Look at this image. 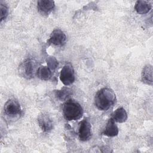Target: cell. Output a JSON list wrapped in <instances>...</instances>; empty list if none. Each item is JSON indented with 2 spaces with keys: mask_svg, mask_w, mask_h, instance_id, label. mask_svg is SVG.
<instances>
[{
  "mask_svg": "<svg viewBox=\"0 0 153 153\" xmlns=\"http://www.w3.org/2000/svg\"><path fill=\"white\" fill-rule=\"evenodd\" d=\"M117 101L116 95L114 91L108 87H103L96 93L94 96V105L100 111H107Z\"/></svg>",
  "mask_w": 153,
  "mask_h": 153,
  "instance_id": "obj_1",
  "label": "cell"
},
{
  "mask_svg": "<svg viewBox=\"0 0 153 153\" xmlns=\"http://www.w3.org/2000/svg\"><path fill=\"white\" fill-rule=\"evenodd\" d=\"M63 114L68 121H75L80 119L83 115L81 105L73 99H69L63 105Z\"/></svg>",
  "mask_w": 153,
  "mask_h": 153,
  "instance_id": "obj_2",
  "label": "cell"
},
{
  "mask_svg": "<svg viewBox=\"0 0 153 153\" xmlns=\"http://www.w3.org/2000/svg\"><path fill=\"white\" fill-rule=\"evenodd\" d=\"M4 112L10 118H17L22 114V109L17 100L10 99L5 102L4 106Z\"/></svg>",
  "mask_w": 153,
  "mask_h": 153,
  "instance_id": "obj_3",
  "label": "cell"
},
{
  "mask_svg": "<svg viewBox=\"0 0 153 153\" xmlns=\"http://www.w3.org/2000/svg\"><path fill=\"white\" fill-rule=\"evenodd\" d=\"M36 67L35 61L32 59L27 58L20 65L19 72L23 77L30 79L34 76L35 73H36Z\"/></svg>",
  "mask_w": 153,
  "mask_h": 153,
  "instance_id": "obj_4",
  "label": "cell"
},
{
  "mask_svg": "<svg viewBox=\"0 0 153 153\" xmlns=\"http://www.w3.org/2000/svg\"><path fill=\"white\" fill-rule=\"evenodd\" d=\"M59 77L60 81L65 85H69L74 82V70L71 64H66L62 68Z\"/></svg>",
  "mask_w": 153,
  "mask_h": 153,
  "instance_id": "obj_5",
  "label": "cell"
},
{
  "mask_svg": "<svg viewBox=\"0 0 153 153\" xmlns=\"http://www.w3.org/2000/svg\"><path fill=\"white\" fill-rule=\"evenodd\" d=\"M78 136L84 142L89 140L91 136V125L87 118H85L79 124Z\"/></svg>",
  "mask_w": 153,
  "mask_h": 153,
  "instance_id": "obj_6",
  "label": "cell"
},
{
  "mask_svg": "<svg viewBox=\"0 0 153 153\" xmlns=\"http://www.w3.org/2000/svg\"><path fill=\"white\" fill-rule=\"evenodd\" d=\"M66 42V36L65 33L60 29H54L51 33L47 41L49 45L62 47Z\"/></svg>",
  "mask_w": 153,
  "mask_h": 153,
  "instance_id": "obj_7",
  "label": "cell"
},
{
  "mask_svg": "<svg viewBox=\"0 0 153 153\" xmlns=\"http://www.w3.org/2000/svg\"><path fill=\"white\" fill-rule=\"evenodd\" d=\"M38 123L44 132H49L53 128V123L48 114L41 113L38 117Z\"/></svg>",
  "mask_w": 153,
  "mask_h": 153,
  "instance_id": "obj_8",
  "label": "cell"
},
{
  "mask_svg": "<svg viewBox=\"0 0 153 153\" xmlns=\"http://www.w3.org/2000/svg\"><path fill=\"white\" fill-rule=\"evenodd\" d=\"M54 2L51 0H39L37 2L38 11L42 16H48L54 10Z\"/></svg>",
  "mask_w": 153,
  "mask_h": 153,
  "instance_id": "obj_9",
  "label": "cell"
},
{
  "mask_svg": "<svg viewBox=\"0 0 153 153\" xmlns=\"http://www.w3.org/2000/svg\"><path fill=\"white\" fill-rule=\"evenodd\" d=\"M118 128L115 123V121L112 118H111L108 120L106 127L102 134L108 137H114L118 135Z\"/></svg>",
  "mask_w": 153,
  "mask_h": 153,
  "instance_id": "obj_10",
  "label": "cell"
},
{
  "mask_svg": "<svg viewBox=\"0 0 153 153\" xmlns=\"http://www.w3.org/2000/svg\"><path fill=\"white\" fill-rule=\"evenodd\" d=\"M152 66L151 65H146L143 67L141 73V81L143 83L152 85Z\"/></svg>",
  "mask_w": 153,
  "mask_h": 153,
  "instance_id": "obj_11",
  "label": "cell"
},
{
  "mask_svg": "<svg viewBox=\"0 0 153 153\" xmlns=\"http://www.w3.org/2000/svg\"><path fill=\"white\" fill-rule=\"evenodd\" d=\"M152 8V5L148 1H137L135 3L134 9L139 14H146Z\"/></svg>",
  "mask_w": 153,
  "mask_h": 153,
  "instance_id": "obj_12",
  "label": "cell"
},
{
  "mask_svg": "<svg viewBox=\"0 0 153 153\" xmlns=\"http://www.w3.org/2000/svg\"><path fill=\"white\" fill-rule=\"evenodd\" d=\"M115 122L122 123L125 122L128 118L126 111L123 107L117 108L112 114L111 117Z\"/></svg>",
  "mask_w": 153,
  "mask_h": 153,
  "instance_id": "obj_13",
  "label": "cell"
},
{
  "mask_svg": "<svg viewBox=\"0 0 153 153\" xmlns=\"http://www.w3.org/2000/svg\"><path fill=\"white\" fill-rule=\"evenodd\" d=\"M38 78L44 81L49 80L52 76L51 69L46 66H41L36 70V73Z\"/></svg>",
  "mask_w": 153,
  "mask_h": 153,
  "instance_id": "obj_14",
  "label": "cell"
},
{
  "mask_svg": "<svg viewBox=\"0 0 153 153\" xmlns=\"http://www.w3.org/2000/svg\"><path fill=\"white\" fill-rule=\"evenodd\" d=\"M72 94V90L70 88L63 87L60 90L54 91L56 97L60 101L67 100V99Z\"/></svg>",
  "mask_w": 153,
  "mask_h": 153,
  "instance_id": "obj_15",
  "label": "cell"
},
{
  "mask_svg": "<svg viewBox=\"0 0 153 153\" xmlns=\"http://www.w3.org/2000/svg\"><path fill=\"white\" fill-rule=\"evenodd\" d=\"M46 62L48 65V67L51 70H55L59 65V62L57 59L53 56H49L47 58Z\"/></svg>",
  "mask_w": 153,
  "mask_h": 153,
  "instance_id": "obj_16",
  "label": "cell"
},
{
  "mask_svg": "<svg viewBox=\"0 0 153 153\" xmlns=\"http://www.w3.org/2000/svg\"><path fill=\"white\" fill-rule=\"evenodd\" d=\"M8 14V9L5 4L1 2V22L5 19Z\"/></svg>",
  "mask_w": 153,
  "mask_h": 153,
  "instance_id": "obj_17",
  "label": "cell"
}]
</instances>
